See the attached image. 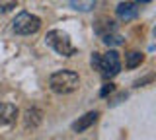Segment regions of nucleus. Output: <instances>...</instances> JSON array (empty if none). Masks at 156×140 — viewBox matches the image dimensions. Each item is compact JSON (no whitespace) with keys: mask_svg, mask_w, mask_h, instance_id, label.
<instances>
[{"mask_svg":"<svg viewBox=\"0 0 156 140\" xmlns=\"http://www.w3.org/2000/svg\"><path fill=\"white\" fill-rule=\"evenodd\" d=\"M92 66H94V70L100 72V66H101V55L100 53H92Z\"/></svg>","mask_w":156,"mask_h":140,"instance_id":"nucleus-13","label":"nucleus"},{"mask_svg":"<svg viewBox=\"0 0 156 140\" xmlns=\"http://www.w3.org/2000/svg\"><path fill=\"white\" fill-rule=\"evenodd\" d=\"M121 70V59L117 51H107L105 55H101V66H100V74L104 80H111L113 76L119 74Z\"/></svg>","mask_w":156,"mask_h":140,"instance_id":"nucleus-4","label":"nucleus"},{"mask_svg":"<svg viewBox=\"0 0 156 140\" xmlns=\"http://www.w3.org/2000/svg\"><path fill=\"white\" fill-rule=\"evenodd\" d=\"M12 8H16V0H6V2L0 4V10L2 12H8V10H12Z\"/></svg>","mask_w":156,"mask_h":140,"instance_id":"nucleus-15","label":"nucleus"},{"mask_svg":"<svg viewBox=\"0 0 156 140\" xmlns=\"http://www.w3.org/2000/svg\"><path fill=\"white\" fill-rule=\"evenodd\" d=\"M144 60V55L143 53H136V51H131L125 55V66L127 68H136L140 62Z\"/></svg>","mask_w":156,"mask_h":140,"instance_id":"nucleus-10","label":"nucleus"},{"mask_svg":"<svg viewBox=\"0 0 156 140\" xmlns=\"http://www.w3.org/2000/svg\"><path fill=\"white\" fill-rule=\"evenodd\" d=\"M127 97V94H119V95H117V97L113 99V101H109V105H117V103H121V101H123Z\"/></svg>","mask_w":156,"mask_h":140,"instance_id":"nucleus-17","label":"nucleus"},{"mask_svg":"<svg viewBox=\"0 0 156 140\" xmlns=\"http://www.w3.org/2000/svg\"><path fill=\"white\" fill-rule=\"evenodd\" d=\"M152 80H154V74H148V76H146V78H143V80H136L135 86H136V88H140L143 84H146V82H152Z\"/></svg>","mask_w":156,"mask_h":140,"instance_id":"nucleus-16","label":"nucleus"},{"mask_svg":"<svg viewBox=\"0 0 156 140\" xmlns=\"http://www.w3.org/2000/svg\"><path fill=\"white\" fill-rule=\"evenodd\" d=\"M18 117V107L12 103H0V125H12Z\"/></svg>","mask_w":156,"mask_h":140,"instance_id":"nucleus-7","label":"nucleus"},{"mask_svg":"<svg viewBox=\"0 0 156 140\" xmlns=\"http://www.w3.org/2000/svg\"><path fill=\"white\" fill-rule=\"evenodd\" d=\"M135 2H139V4H146V2H152V0H135Z\"/></svg>","mask_w":156,"mask_h":140,"instance_id":"nucleus-18","label":"nucleus"},{"mask_svg":"<svg viewBox=\"0 0 156 140\" xmlns=\"http://www.w3.org/2000/svg\"><path fill=\"white\" fill-rule=\"evenodd\" d=\"M43 121V111L37 109V107H31L26 111V117H23V125H26V128H35L41 125Z\"/></svg>","mask_w":156,"mask_h":140,"instance_id":"nucleus-9","label":"nucleus"},{"mask_svg":"<svg viewBox=\"0 0 156 140\" xmlns=\"http://www.w3.org/2000/svg\"><path fill=\"white\" fill-rule=\"evenodd\" d=\"M39 27H41V20L37 16H33L29 12H20L14 20L12 29L18 35H31V33L39 31Z\"/></svg>","mask_w":156,"mask_h":140,"instance_id":"nucleus-3","label":"nucleus"},{"mask_svg":"<svg viewBox=\"0 0 156 140\" xmlns=\"http://www.w3.org/2000/svg\"><path fill=\"white\" fill-rule=\"evenodd\" d=\"M113 91H115V86H113V84L109 82V84H105L104 88H101L100 95H101V97H107V95H109V94H113Z\"/></svg>","mask_w":156,"mask_h":140,"instance_id":"nucleus-14","label":"nucleus"},{"mask_svg":"<svg viewBox=\"0 0 156 140\" xmlns=\"http://www.w3.org/2000/svg\"><path fill=\"white\" fill-rule=\"evenodd\" d=\"M96 0H70V8H74L78 12H90L94 10Z\"/></svg>","mask_w":156,"mask_h":140,"instance_id":"nucleus-11","label":"nucleus"},{"mask_svg":"<svg viewBox=\"0 0 156 140\" xmlns=\"http://www.w3.org/2000/svg\"><path fill=\"white\" fill-rule=\"evenodd\" d=\"M98 117H100V113H98V111H90V113H86L84 117H80L78 121L72 123V130H74V132H84L86 128H90L92 125L96 123Z\"/></svg>","mask_w":156,"mask_h":140,"instance_id":"nucleus-6","label":"nucleus"},{"mask_svg":"<svg viewBox=\"0 0 156 140\" xmlns=\"http://www.w3.org/2000/svg\"><path fill=\"white\" fill-rule=\"evenodd\" d=\"M115 14L121 22H131L139 16V8H136L135 2H121L119 6L115 8Z\"/></svg>","mask_w":156,"mask_h":140,"instance_id":"nucleus-5","label":"nucleus"},{"mask_svg":"<svg viewBox=\"0 0 156 140\" xmlns=\"http://www.w3.org/2000/svg\"><path fill=\"white\" fill-rule=\"evenodd\" d=\"M101 41H104L107 47H117V45H123V37H121L119 33H107V35L101 37Z\"/></svg>","mask_w":156,"mask_h":140,"instance_id":"nucleus-12","label":"nucleus"},{"mask_svg":"<svg viewBox=\"0 0 156 140\" xmlns=\"http://www.w3.org/2000/svg\"><path fill=\"white\" fill-rule=\"evenodd\" d=\"M80 86V78H78L76 72L72 70H57L51 74L49 78V88H51L55 94H72L74 90H78Z\"/></svg>","mask_w":156,"mask_h":140,"instance_id":"nucleus-1","label":"nucleus"},{"mask_svg":"<svg viewBox=\"0 0 156 140\" xmlns=\"http://www.w3.org/2000/svg\"><path fill=\"white\" fill-rule=\"evenodd\" d=\"M94 31L100 37L107 35V33H117V23L113 20H109V18H100V20L94 23Z\"/></svg>","mask_w":156,"mask_h":140,"instance_id":"nucleus-8","label":"nucleus"},{"mask_svg":"<svg viewBox=\"0 0 156 140\" xmlns=\"http://www.w3.org/2000/svg\"><path fill=\"white\" fill-rule=\"evenodd\" d=\"M45 41H47V45L51 47L53 51H57L61 56H72V55H76V47L72 45L68 33L62 31V29H51L45 35Z\"/></svg>","mask_w":156,"mask_h":140,"instance_id":"nucleus-2","label":"nucleus"}]
</instances>
